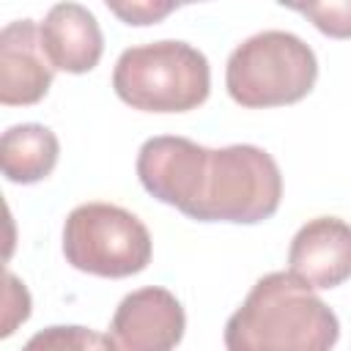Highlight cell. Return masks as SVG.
<instances>
[{"mask_svg":"<svg viewBox=\"0 0 351 351\" xmlns=\"http://www.w3.org/2000/svg\"><path fill=\"white\" fill-rule=\"evenodd\" d=\"M318 80L310 44L288 30H263L241 41L225 66L228 96L250 110L302 101Z\"/></svg>","mask_w":351,"mask_h":351,"instance_id":"4","label":"cell"},{"mask_svg":"<svg viewBox=\"0 0 351 351\" xmlns=\"http://www.w3.org/2000/svg\"><path fill=\"white\" fill-rule=\"evenodd\" d=\"M41 47L52 69L85 74L96 69L104 52V36L96 16L80 3H58L41 22Z\"/></svg>","mask_w":351,"mask_h":351,"instance_id":"9","label":"cell"},{"mask_svg":"<svg viewBox=\"0 0 351 351\" xmlns=\"http://www.w3.org/2000/svg\"><path fill=\"white\" fill-rule=\"evenodd\" d=\"M22 351H112L107 335H99L88 326H47L36 332Z\"/></svg>","mask_w":351,"mask_h":351,"instance_id":"11","label":"cell"},{"mask_svg":"<svg viewBox=\"0 0 351 351\" xmlns=\"http://www.w3.org/2000/svg\"><path fill=\"white\" fill-rule=\"evenodd\" d=\"M52 71L33 19H14L0 30V101L5 107L38 104L52 85Z\"/></svg>","mask_w":351,"mask_h":351,"instance_id":"8","label":"cell"},{"mask_svg":"<svg viewBox=\"0 0 351 351\" xmlns=\"http://www.w3.org/2000/svg\"><path fill=\"white\" fill-rule=\"evenodd\" d=\"M291 11L307 16L329 38H351V0L329 3H288Z\"/></svg>","mask_w":351,"mask_h":351,"instance_id":"12","label":"cell"},{"mask_svg":"<svg viewBox=\"0 0 351 351\" xmlns=\"http://www.w3.org/2000/svg\"><path fill=\"white\" fill-rule=\"evenodd\" d=\"M288 271L310 288H337L351 277V225L340 217H315L296 230L288 247Z\"/></svg>","mask_w":351,"mask_h":351,"instance_id":"7","label":"cell"},{"mask_svg":"<svg viewBox=\"0 0 351 351\" xmlns=\"http://www.w3.org/2000/svg\"><path fill=\"white\" fill-rule=\"evenodd\" d=\"M112 90L132 110L189 112L208 99L211 69L206 55L186 41H151L121 52Z\"/></svg>","mask_w":351,"mask_h":351,"instance_id":"3","label":"cell"},{"mask_svg":"<svg viewBox=\"0 0 351 351\" xmlns=\"http://www.w3.org/2000/svg\"><path fill=\"white\" fill-rule=\"evenodd\" d=\"M60 143L41 123H16L0 137V165L11 184L44 181L58 165Z\"/></svg>","mask_w":351,"mask_h":351,"instance_id":"10","label":"cell"},{"mask_svg":"<svg viewBox=\"0 0 351 351\" xmlns=\"http://www.w3.org/2000/svg\"><path fill=\"white\" fill-rule=\"evenodd\" d=\"M143 189L197 222L255 225L280 208L282 176L258 145L206 148L186 137L159 134L137 151Z\"/></svg>","mask_w":351,"mask_h":351,"instance_id":"1","label":"cell"},{"mask_svg":"<svg viewBox=\"0 0 351 351\" xmlns=\"http://www.w3.org/2000/svg\"><path fill=\"white\" fill-rule=\"evenodd\" d=\"M151 233L126 208L112 203H82L63 225V255L85 274L132 277L151 263Z\"/></svg>","mask_w":351,"mask_h":351,"instance_id":"5","label":"cell"},{"mask_svg":"<svg viewBox=\"0 0 351 351\" xmlns=\"http://www.w3.org/2000/svg\"><path fill=\"white\" fill-rule=\"evenodd\" d=\"M186 329L181 302L159 285L132 291L115 307L110 321L112 351H173Z\"/></svg>","mask_w":351,"mask_h":351,"instance_id":"6","label":"cell"},{"mask_svg":"<svg viewBox=\"0 0 351 351\" xmlns=\"http://www.w3.org/2000/svg\"><path fill=\"white\" fill-rule=\"evenodd\" d=\"M107 8L126 25H156L176 11V3H107Z\"/></svg>","mask_w":351,"mask_h":351,"instance_id":"13","label":"cell"},{"mask_svg":"<svg viewBox=\"0 0 351 351\" xmlns=\"http://www.w3.org/2000/svg\"><path fill=\"white\" fill-rule=\"evenodd\" d=\"M340 321L291 271L261 277L225 324L228 351H332Z\"/></svg>","mask_w":351,"mask_h":351,"instance_id":"2","label":"cell"}]
</instances>
